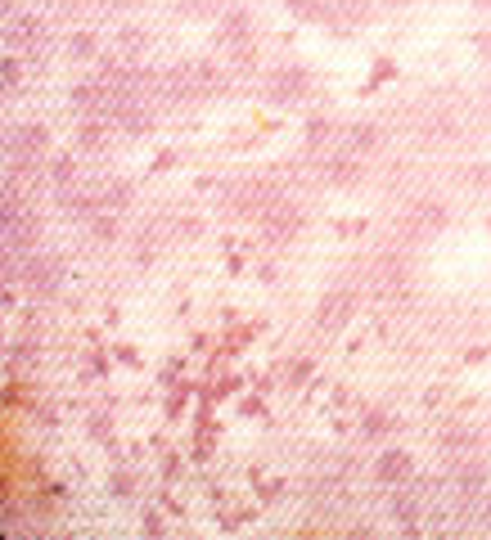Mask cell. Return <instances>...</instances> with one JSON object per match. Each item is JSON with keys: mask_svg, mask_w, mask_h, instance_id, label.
Returning a JSON list of instances; mask_svg holds the SVG:
<instances>
[{"mask_svg": "<svg viewBox=\"0 0 491 540\" xmlns=\"http://www.w3.org/2000/svg\"><path fill=\"white\" fill-rule=\"evenodd\" d=\"M266 86H271V99H275V104H293V99L307 95L311 77H307V72H298V68H275Z\"/></svg>", "mask_w": 491, "mask_h": 540, "instance_id": "cell-1", "label": "cell"}, {"mask_svg": "<svg viewBox=\"0 0 491 540\" xmlns=\"http://www.w3.org/2000/svg\"><path fill=\"white\" fill-rule=\"evenodd\" d=\"M347 315H352V297H347L343 288L320 297V329H343Z\"/></svg>", "mask_w": 491, "mask_h": 540, "instance_id": "cell-2", "label": "cell"}, {"mask_svg": "<svg viewBox=\"0 0 491 540\" xmlns=\"http://www.w3.org/2000/svg\"><path fill=\"white\" fill-rule=\"evenodd\" d=\"M388 5H401V0H388Z\"/></svg>", "mask_w": 491, "mask_h": 540, "instance_id": "cell-6", "label": "cell"}, {"mask_svg": "<svg viewBox=\"0 0 491 540\" xmlns=\"http://www.w3.org/2000/svg\"><path fill=\"white\" fill-rule=\"evenodd\" d=\"M482 104H487V108H491V86H487V90H482Z\"/></svg>", "mask_w": 491, "mask_h": 540, "instance_id": "cell-5", "label": "cell"}, {"mask_svg": "<svg viewBox=\"0 0 491 540\" xmlns=\"http://www.w3.org/2000/svg\"><path fill=\"white\" fill-rule=\"evenodd\" d=\"M329 14L343 18V23H361L370 14V0H329Z\"/></svg>", "mask_w": 491, "mask_h": 540, "instance_id": "cell-3", "label": "cell"}, {"mask_svg": "<svg viewBox=\"0 0 491 540\" xmlns=\"http://www.w3.org/2000/svg\"><path fill=\"white\" fill-rule=\"evenodd\" d=\"M379 473H383V477H406V473H410V459L388 455V459H383V464H379Z\"/></svg>", "mask_w": 491, "mask_h": 540, "instance_id": "cell-4", "label": "cell"}]
</instances>
